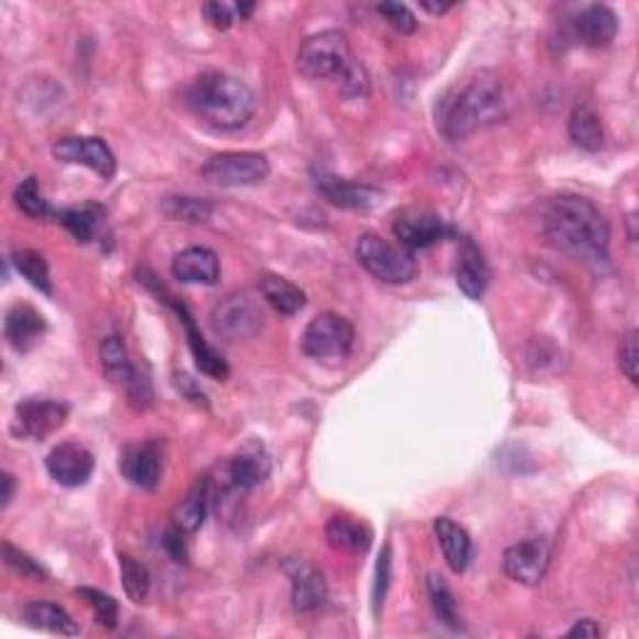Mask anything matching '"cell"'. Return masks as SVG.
Instances as JSON below:
<instances>
[{"instance_id":"33","label":"cell","mask_w":639,"mask_h":639,"mask_svg":"<svg viewBox=\"0 0 639 639\" xmlns=\"http://www.w3.org/2000/svg\"><path fill=\"white\" fill-rule=\"evenodd\" d=\"M121 578L123 590L127 599H133L135 605L148 599L150 595V572L143 562L135 560L133 554H121Z\"/></svg>"},{"instance_id":"42","label":"cell","mask_w":639,"mask_h":639,"mask_svg":"<svg viewBox=\"0 0 639 639\" xmlns=\"http://www.w3.org/2000/svg\"><path fill=\"white\" fill-rule=\"evenodd\" d=\"M392 550L390 545L382 547V554L378 560V570H375V590H372V602H375V615H380L382 602L388 597V587H390V568H392Z\"/></svg>"},{"instance_id":"36","label":"cell","mask_w":639,"mask_h":639,"mask_svg":"<svg viewBox=\"0 0 639 639\" xmlns=\"http://www.w3.org/2000/svg\"><path fill=\"white\" fill-rule=\"evenodd\" d=\"M15 205L23 210L29 217H35V221H43V217L51 215V208L45 203V198L41 195V188H38V180L35 178H25L21 186L15 188Z\"/></svg>"},{"instance_id":"35","label":"cell","mask_w":639,"mask_h":639,"mask_svg":"<svg viewBox=\"0 0 639 639\" xmlns=\"http://www.w3.org/2000/svg\"><path fill=\"white\" fill-rule=\"evenodd\" d=\"M76 592L88 602L90 609L96 612V619L100 625L105 629L117 627V623H121V607H117V602L111 595H105V592H100L96 587H78Z\"/></svg>"},{"instance_id":"15","label":"cell","mask_w":639,"mask_h":639,"mask_svg":"<svg viewBox=\"0 0 639 639\" xmlns=\"http://www.w3.org/2000/svg\"><path fill=\"white\" fill-rule=\"evenodd\" d=\"M502 564H505L509 580L525 584V587H535L550 568V545L540 537H529V540L507 547Z\"/></svg>"},{"instance_id":"34","label":"cell","mask_w":639,"mask_h":639,"mask_svg":"<svg viewBox=\"0 0 639 639\" xmlns=\"http://www.w3.org/2000/svg\"><path fill=\"white\" fill-rule=\"evenodd\" d=\"M162 213H166L170 221H182V223H205L210 213H213V205L208 200L198 198H168L162 203Z\"/></svg>"},{"instance_id":"5","label":"cell","mask_w":639,"mask_h":639,"mask_svg":"<svg viewBox=\"0 0 639 639\" xmlns=\"http://www.w3.org/2000/svg\"><path fill=\"white\" fill-rule=\"evenodd\" d=\"M358 260L372 278L388 285H405V282L415 280L417 262L413 253L403 245H392L382 235L365 233L358 237Z\"/></svg>"},{"instance_id":"16","label":"cell","mask_w":639,"mask_h":639,"mask_svg":"<svg viewBox=\"0 0 639 639\" xmlns=\"http://www.w3.org/2000/svg\"><path fill=\"white\" fill-rule=\"evenodd\" d=\"M392 233L407 250L433 248L447 235V225L440 215L427 210H403L392 223Z\"/></svg>"},{"instance_id":"31","label":"cell","mask_w":639,"mask_h":639,"mask_svg":"<svg viewBox=\"0 0 639 639\" xmlns=\"http://www.w3.org/2000/svg\"><path fill=\"white\" fill-rule=\"evenodd\" d=\"M427 595H430L437 619L450 629H455V632H460L462 619L458 612V599H455L452 590L447 587V582L440 578V574H430V578H427Z\"/></svg>"},{"instance_id":"4","label":"cell","mask_w":639,"mask_h":639,"mask_svg":"<svg viewBox=\"0 0 639 639\" xmlns=\"http://www.w3.org/2000/svg\"><path fill=\"white\" fill-rule=\"evenodd\" d=\"M352 60L348 35L343 31L310 35L298 51V70L310 80H337Z\"/></svg>"},{"instance_id":"29","label":"cell","mask_w":639,"mask_h":639,"mask_svg":"<svg viewBox=\"0 0 639 639\" xmlns=\"http://www.w3.org/2000/svg\"><path fill=\"white\" fill-rule=\"evenodd\" d=\"M260 295L280 315H295L305 307V292L280 276H262Z\"/></svg>"},{"instance_id":"39","label":"cell","mask_w":639,"mask_h":639,"mask_svg":"<svg viewBox=\"0 0 639 639\" xmlns=\"http://www.w3.org/2000/svg\"><path fill=\"white\" fill-rule=\"evenodd\" d=\"M637 340H639V333L637 330H629L625 337H623V343H619V352H617V358H619V370L625 372L627 380L632 382V385H637L639 382V350H637Z\"/></svg>"},{"instance_id":"26","label":"cell","mask_w":639,"mask_h":639,"mask_svg":"<svg viewBox=\"0 0 639 639\" xmlns=\"http://www.w3.org/2000/svg\"><path fill=\"white\" fill-rule=\"evenodd\" d=\"M23 619L35 629H43V632L63 635V637H76L80 635V627L76 625L66 609L53 605V602H31V605L23 607Z\"/></svg>"},{"instance_id":"23","label":"cell","mask_w":639,"mask_h":639,"mask_svg":"<svg viewBox=\"0 0 639 639\" xmlns=\"http://www.w3.org/2000/svg\"><path fill=\"white\" fill-rule=\"evenodd\" d=\"M617 31H619L617 13L599 3L584 8L578 15V21H574V33H578V38L584 45H590V48H605V45L617 38Z\"/></svg>"},{"instance_id":"46","label":"cell","mask_w":639,"mask_h":639,"mask_svg":"<svg viewBox=\"0 0 639 639\" xmlns=\"http://www.w3.org/2000/svg\"><path fill=\"white\" fill-rule=\"evenodd\" d=\"M419 8H423L425 13L442 15V13H447V11H452L455 3H430V0H423V3H419Z\"/></svg>"},{"instance_id":"17","label":"cell","mask_w":639,"mask_h":639,"mask_svg":"<svg viewBox=\"0 0 639 639\" xmlns=\"http://www.w3.org/2000/svg\"><path fill=\"white\" fill-rule=\"evenodd\" d=\"M121 472L131 485L155 490L162 478V455L155 442L127 445L121 455Z\"/></svg>"},{"instance_id":"12","label":"cell","mask_w":639,"mask_h":639,"mask_svg":"<svg viewBox=\"0 0 639 639\" xmlns=\"http://www.w3.org/2000/svg\"><path fill=\"white\" fill-rule=\"evenodd\" d=\"M145 285H148L153 292H158V298H162V303L170 305L172 310H176L178 317H180V323L182 327H186V335H188V345H190V352H193V358H195V365H198V370L203 372V375L208 378H213V380H227V375H231V368H227V362L221 352H217L213 345H208L205 343V337L200 335V330L195 327V320L193 315H190V310L178 303L176 298H170L166 290H162L158 282H150V280H143Z\"/></svg>"},{"instance_id":"38","label":"cell","mask_w":639,"mask_h":639,"mask_svg":"<svg viewBox=\"0 0 639 639\" xmlns=\"http://www.w3.org/2000/svg\"><path fill=\"white\" fill-rule=\"evenodd\" d=\"M337 83V90L345 98H368L370 93V76H368V70H365L362 63L358 60H352L350 63V68L343 72L340 78L335 80Z\"/></svg>"},{"instance_id":"41","label":"cell","mask_w":639,"mask_h":639,"mask_svg":"<svg viewBox=\"0 0 639 639\" xmlns=\"http://www.w3.org/2000/svg\"><path fill=\"white\" fill-rule=\"evenodd\" d=\"M203 15L215 31H227L240 13H237V5L223 3V0H210V3L203 5Z\"/></svg>"},{"instance_id":"1","label":"cell","mask_w":639,"mask_h":639,"mask_svg":"<svg viewBox=\"0 0 639 639\" xmlns=\"http://www.w3.org/2000/svg\"><path fill=\"white\" fill-rule=\"evenodd\" d=\"M545 237L570 258L592 268L609 260V223L592 200L582 195L552 198L542 217Z\"/></svg>"},{"instance_id":"19","label":"cell","mask_w":639,"mask_h":639,"mask_svg":"<svg viewBox=\"0 0 639 639\" xmlns=\"http://www.w3.org/2000/svg\"><path fill=\"white\" fill-rule=\"evenodd\" d=\"M285 572L292 584V607L298 612H315L325 605L327 582L315 564L307 560H288Z\"/></svg>"},{"instance_id":"28","label":"cell","mask_w":639,"mask_h":639,"mask_svg":"<svg viewBox=\"0 0 639 639\" xmlns=\"http://www.w3.org/2000/svg\"><path fill=\"white\" fill-rule=\"evenodd\" d=\"M210 505H213V487H210V480L203 478L198 480L193 490L188 492L186 500L180 502L176 509V525L182 532H198L203 527L205 517L210 513Z\"/></svg>"},{"instance_id":"6","label":"cell","mask_w":639,"mask_h":639,"mask_svg":"<svg viewBox=\"0 0 639 639\" xmlns=\"http://www.w3.org/2000/svg\"><path fill=\"white\" fill-rule=\"evenodd\" d=\"M213 320V330L225 337L231 343L253 340L255 335H260L265 327V310L260 300L248 290H237L225 295L221 303L210 313Z\"/></svg>"},{"instance_id":"10","label":"cell","mask_w":639,"mask_h":639,"mask_svg":"<svg viewBox=\"0 0 639 639\" xmlns=\"http://www.w3.org/2000/svg\"><path fill=\"white\" fill-rule=\"evenodd\" d=\"M53 158L68 166H86L98 172L103 180H111L115 176V155L103 138H93V135H68L53 145Z\"/></svg>"},{"instance_id":"37","label":"cell","mask_w":639,"mask_h":639,"mask_svg":"<svg viewBox=\"0 0 639 639\" xmlns=\"http://www.w3.org/2000/svg\"><path fill=\"white\" fill-rule=\"evenodd\" d=\"M3 560H5L8 568L15 570L25 580H35V582L48 580V572H45L29 552L18 550V547L11 542H3Z\"/></svg>"},{"instance_id":"21","label":"cell","mask_w":639,"mask_h":639,"mask_svg":"<svg viewBox=\"0 0 639 639\" xmlns=\"http://www.w3.org/2000/svg\"><path fill=\"white\" fill-rule=\"evenodd\" d=\"M455 280H458V288L470 300H480L490 285V268L485 255H482V250L470 240V237H462L460 240Z\"/></svg>"},{"instance_id":"8","label":"cell","mask_w":639,"mask_h":639,"mask_svg":"<svg viewBox=\"0 0 639 639\" xmlns=\"http://www.w3.org/2000/svg\"><path fill=\"white\" fill-rule=\"evenodd\" d=\"M355 345V327L348 317L320 313L303 333V350L315 360H345Z\"/></svg>"},{"instance_id":"14","label":"cell","mask_w":639,"mask_h":639,"mask_svg":"<svg viewBox=\"0 0 639 639\" xmlns=\"http://www.w3.org/2000/svg\"><path fill=\"white\" fill-rule=\"evenodd\" d=\"M45 470L60 487H83L93 478L96 458L78 442H60L45 458Z\"/></svg>"},{"instance_id":"3","label":"cell","mask_w":639,"mask_h":639,"mask_svg":"<svg viewBox=\"0 0 639 639\" xmlns=\"http://www.w3.org/2000/svg\"><path fill=\"white\" fill-rule=\"evenodd\" d=\"M186 100L200 123L221 133L240 131L258 111L253 88L245 80L221 70L200 72L190 83Z\"/></svg>"},{"instance_id":"9","label":"cell","mask_w":639,"mask_h":639,"mask_svg":"<svg viewBox=\"0 0 639 639\" xmlns=\"http://www.w3.org/2000/svg\"><path fill=\"white\" fill-rule=\"evenodd\" d=\"M203 178L213 186L221 188H245L258 186V182L268 180L270 162L262 153L240 150V153H217L213 158L205 160L200 168Z\"/></svg>"},{"instance_id":"27","label":"cell","mask_w":639,"mask_h":639,"mask_svg":"<svg viewBox=\"0 0 639 639\" xmlns=\"http://www.w3.org/2000/svg\"><path fill=\"white\" fill-rule=\"evenodd\" d=\"M568 131L572 143L587 153H597L605 145V125H602V117L595 113V108L584 103L572 108Z\"/></svg>"},{"instance_id":"25","label":"cell","mask_w":639,"mask_h":639,"mask_svg":"<svg viewBox=\"0 0 639 639\" xmlns=\"http://www.w3.org/2000/svg\"><path fill=\"white\" fill-rule=\"evenodd\" d=\"M435 535H437V540H440V547L445 552L447 564H450V570L455 574H462L464 570H468V564L472 560V540H470L468 529L460 527L458 523H452L450 517H437Z\"/></svg>"},{"instance_id":"32","label":"cell","mask_w":639,"mask_h":639,"mask_svg":"<svg viewBox=\"0 0 639 639\" xmlns=\"http://www.w3.org/2000/svg\"><path fill=\"white\" fill-rule=\"evenodd\" d=\"M13 265H15V270L23 276V280H29L35 290L43 292V295H51V292H53L51 270H48V262H45V258L41 253L15 250L13 253Z\"/></svg>"},{"instance_id":"45","label":"cell","mask_w":639,"mask_h":639,"mask_svg":"<svg viewBox=\"0 0 639 639\" xmlns=\"http://www.w3.org/2000/svg\"><path fill=\"white\" fill-rule=\"evenodd\" d=\"M0 482H3V507L11 505V500H13V492H15V478L11 472H3L0 474Z\"/></svg>"},{"instance_id":"40","label":"cell","mask_w":639,"mask_h":639,"mask_svg":"<svg viewBox=\"0 0 639 639\" xmlns=\"http://www.w3.org/2000/svg\"><path fill=\"white\" fill-rule=\"evenodd\" d=\"M378 13L385 18V21L395 29L397 33H415L417 31V21L413 11H410L407 5L403 3H380L378 5Z\"/></svg>"},{"instance_id":"18","label":"cell","mask_w":639,"mask_h":639,"mask_svg":"<svg viewBox=\"0 0 639 639\" xmlns=\"http://www.w3.org/2000/svg\"><path fill=\"white\" fill-rule=\"evenodd\" d=\"M315 186L333 205L348 210H370L382 203V193L378 188L360 186V182L337 178L327 170H315Z\"/></svg>"},{"instance_id":"11","label":"cell","mask_w":639,"mask_h":639,"mask_svg":"<svg viewBox=\"0 0 639 639\" xmlns=\"http://www.w3.org/2000/svg\"><path fill=\"white\" fill-rule=\"evenodd\" d=\"M270 460L262 452V447H245L237 455H233L221 470H217V480H210V487L221 492H248L258 487L260 482L268 480Z\"/></svg>"},{"instance_id":"20","label":"cell","mask_w":639,"mask_h":639,"mask_svg":"<svg viewBox=\"0 0 639 639\" xmlns=\"http://www.w3.org/2000/svg\"><path fill=\"white\" fill-rule=\"evenodd\" d=\"M48 330L45 325V317L35 310L33 305L18 303L5 313V323H3V335L8 345L15 352H29L35 345L41 343V337Z\"/></svg>"},{"instance_id":"13","label":"cell","mask_w":639,"mask_h":639,"mask_svg":"<svg viewBox=\"0 0 639 639\" xmlns=\"http://www.w3.org/2000/svg\"><path fill=\"white\" fill-rule=\"evenodd\" d=\"M68 415L70 407L60 400H21L15 405V433L25 440H45L66 425Z\"/></svg>"},{"instance_id":"43","label":"cell","mask_w":639,"mask_h":639,"mask_svg":"<svg viewBox=\"0 0 639 639\" xmlns=\"http://www.w3.org/2000/svg\"><path fill=\"white\" fill-rule=\"evenodd\" d=\"M162 545H166V550H168V554L172 557V560L188 562V550H186V542H182V529L178 525L168 529Z\"/></svg>"},{"instance_id":"2","label":"cell","mask_w":639,"mask_h":639,"mask_svg":"<svg viewBox=\"0 0 639 639\" xmlns=\"http://www.w3.org/2000/svg\"><path fill=\"white\" fill-rule=\"evenodd\" d=\"M507 113L505 88L497 72L480 70L437 100L435 121L445 141L460 143L470 135L497 125Z\"/></svg>"},{"instance_id":"7","label":"cell","mask_w":639,"mask_h":639,"mask_svg":"<svg viewBox=\"0 0 639 639\" xmlns=\"http://www.w3.org/2000/svg\"><path fill=\"white\" fill-rule=\"evenodd\" d=\"M100 362H103L105 378L113 382V385L121 388L125 392L127 403L135 410H145L153 405V385L148 375L135 368L127 358L125 343L121 337H105L103 345H100Z\"/></svg>"},{"instance_id":"22","label":"cell","mask_w":639,"mask_h":639,"mask_svg":"<svg viewBox=\"0 0 639 639\" xmlns=\"http://www.w3.org/2000/svg\"><path fill=\"white\" fill-rule=\"evenodd\" d=\"M172 276L190 285H215L221 280V260L210 248H186L172 258Z\"/></svg>"},{"instance_id":"24","label":"cell","mask_w":639,"mask_h":639,"mask_svg":"<svg viewBox=\"0 0 639 639\" xmlns=\"http://www.w3.org/2000/svg\"><path fill=\"white\" fill-rule=\"evenodd\" d=\"M325 537L333 550L350 554H365L372 545V529L362 519L350 515H333L327 519Z\"/></svg>"},{"instance_id":"44","label":"cell","mask_w":639,"mask_h":639,"mask_svg":"<svg viewBox=\"0 0 639 639\" xmlns=\"http://www.w3.org/2000/svg\"><path fill=\"white\" fill-rule=\"evenodd\" d=\"M602 635V627L595 623V619H580L578 625H572L568 629V637H590V639H595Z\"/></svg>"},{"instance_id":"30","label":"cell","mask_w":639,"mask_h":639,"mask_svg":"<svg viewBox=\"0 0 639 639\" xmlns=\"http://www.w3.org/2000/svg\"><path fill=\"white\" fill-rule=\"evenodd\" d=\"M103 215H105L103 208L96 203H88L83 208L60 210L58 221L72 237H76L78 243H90L98 235L100 225H103Z\"/></svg>"}]
</instances>
